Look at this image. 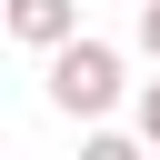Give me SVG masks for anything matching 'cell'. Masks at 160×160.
<instances>
[{"label":"cell","instance_id":"cell-3","mask_svg":"<svg viewBox=\"0 0 160 160\" xmlns=\"http://www.w3.org/2000/svg\"><path fill=\"white\" fill-rule=\"evenodd\" d=\"M80 160H160V150H150V140H130V130H90V140H80Z\"/></svg>","mask_w":160,"mask_h":160},{"label":"cell","instance_id":"cell-6","mask_svg":"<svg viewBox=\"0 0 160 160\" xmlns=\"http://www.w3.org/2000/svg\"><path fill=\"white\" fill-rule=\"evenodd\" d=\"M140 10H150V0H140Z\"/></svg>","mask_w":160,"mask_h":160},{"label":"cell","instance_id":"cell-4","mask_svg":"<svg viewBox=\"0 0 160 160\" xmlns=\"http://www.w3.org/2000/svg\"><path fill=\"white\" fill-rule=\"evenodd\" d=\"M140 140L160 150V80H140Z\"/></svg>","mask_w":160,"mask_h":160},{"label":"cell","instance_id":"cell-5","mask_svg":"<svg viewBox=\"0 0 160 160\" xmlns=\"http://www.w3.org/2000/svg\"><path fill=\"white\" fill-rule=\"evenodd\" d=\"M140 50H150V60H160V0H150V10H140Z\"/></svg>","mask_w":160,"mask_h":160},{"label":"cell","instance_id":"cell-2","mask_svg":"<svg viewBox=\"0 0 160 160\" xmlns=\"http://www.w3.org/2000/svg\"><path fill=\"white\" fill-rule=\"evenodd\" d=\"M0 30H10L20 50H40V60H60L70 40H90V30H80V0H0Z\"/></svg>","mask_w":160,"mask_h":160},{"label":"cell","instance_id":"cell-1","mask_svg":"<svg viewBox=\"0 0 160 160\" xmlns=\"http://www.w3.org/2000/svg\"><path fill=\"white\" fill-rule=\"evenodd\" d=\"M40 80H50V110H60V120H110V100H120V50H110V40H70Z\"/></svg>","mask_w":160,"mask_h":160}]
</instances>
